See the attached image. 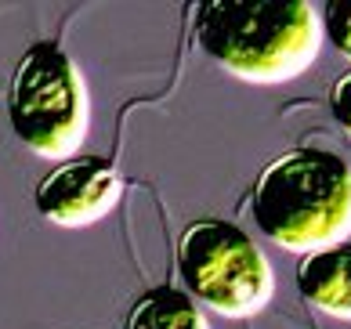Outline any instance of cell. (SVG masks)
I'll list each match as a JSON object with an SVG mask.
<instances>
[{"mask_svg": "<svg viewBox=\"0 0 351 329\" xmlns=\"http://www.w3.org/2000/svg\"><path fill=\"white\" fill-rule=\"evenodd\" d=\"M322 40V15L308 0H206L196 11V47L254 87L297 80Z\"/></svg>", "mask_w": 351, "mask_h": 329, "instance_id": "6da1fadb", "label": "cell"}, {"mask_svg": "<svg viewBox=\"0 0 351 329\" xmlns=\"http://www.w3.org/2000/svg\"><path fill=\"white\" fill-rule=\"evenodd\" d=\"M257 232L290 254H315L348 243L351 163L330 149H290L271 160L254 185Z\"/></svg>", "mask_w": 351, "mask_h": 329, "instance_id": "7a4b0ae2", "label": "cell"}, {"mask_svg": "<svg viewBox=\"0 0 351 329\" xmlns=\"http://www.w3.org/2000/svg\"><path fill=\"white\" fill-rule=\"evenodd\" d=\"M8 120L15 138L40 160L66 163L87 141V80L55 40L33 44L19 58L8 90Z\"/></svg>", "mask_w": 351, "mask_h": 329, "instance_id": "3957f363", "label": "cell"}, {"mask_svg": "<svg viewBox=\"0 0 351 329\" xmlns=\"http://www.w3.org/2000/svg\"><path fill=\"white\" fill-rule=\"evenodd\" d=\"M178 275L192 300L225 319H250L265 311L276 293V271L265 249L221 217L192 221L181 232Z\"/></svg>", "mask_w": 351, "mask_h": 329, "instance_id": "277c9868", "label": "cell"}, {"mask_svg": "<svg viewBox=\"0 0 351 329\" xmlns=\"http://www.w3.org/2000/svg\"><path fill=\"white\" fill-rule=\"evenodd\" d=\"M123 195V178L101 156H73L40 178L33 203L58 228H87L109 217Z\"/></svg>", "mask_w": 351, "mask_h": 329, "instance_id": "5b68a950", "label": "cell"}, {"mask_svg": "<svg viewBox=\"0 0 351 329\" xmlns=\"http://www.w3.org/2000/svg\"><path fill=\"white\" fill-rule=\"evenodd\" d=\"M297 289L315 311L351 322V243L308 254L297 265Z\"/></svg>", "mask_w": 351, "mask_h": 329, "instance_id": "8992f818", "label": "cell"}, {"mask_svg": "<svg viewBox=\"0 0 351 329\" xmlns=\"http://www.w3.org/2000/svg\"><path fill=\"white\" fill-rule=\"evenodd\" d=\"M123 329H210V322L185 289L156 286L134 300Z\"/></svg>", "mask_w": 351, "mask_h": 329, "instance_id": "52a82bcc", "label": "cell"}, {"mask_svg": "<svg viewBox=\"0 0 351 329\" xmlns=\"http://www.w3.org/2000/svg\"><path fill=\"white\" fill-rule=\"evenodd\" d=\"M322 36L333 44L337 55L351 62V0H330L322 11Z\"/></svg>", "mask_w": 351, "mask_h": 329, "instance_id": "ba28073f", "label": "cell"}, {"mask_svg": "<svg viewBox=\"0 0 351 329\" xmlns=\"http://www.w3.org/2000/svg\"><path fill=\"white\" fill-rule=\"evenodd\" d=\"M330 109H333V120L351 134V73H344L341 80L330 87Z\"/></svg>", "mask_w": 351, "mask_h": 329, "instance_id": "9c48e42d", "label": "cell"}]
</instances>
